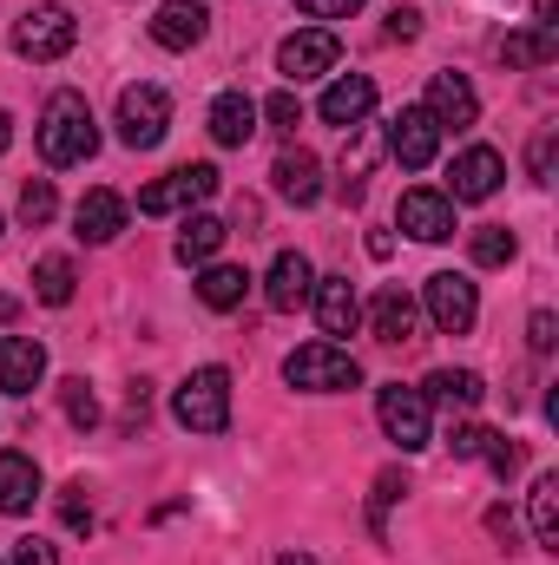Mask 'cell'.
I'll return each mask as SVG.
<instances>
[{
	"label": "cell",
	"mask_w": 559,
	"mask_h": 565,
	"mask_svg": "<svg viewBox=\"0 0 559 565\" xmlns=\"http://www.w3.org/2000/svg\"><path fill=\"white\" fill-rule=\"evenodd\" d=\"M336 60H342V40L329 26H303V33H289L277 46L283 79H323V73H336Z\"/></svg>",
	"instance_id": "10"
},
{
	"label": "cell",
	"mask_w": 559,
	"mask_h": 565,
	"mask_svg": "<svg viewBox=\"0 0 559 565\" xmlns=\"http://www.w3.org/2000/svg\"><path fill=\"white\" fill-rule=\"evenodd\" d=\"M211 191H218V164H184V171H171V178L145 184V191H139V211H145V217H171V211L204 204Z\"/></svg>",
	"instance_id": "8"
},
{
	"label": "cell",
	"mask_w": 559,
	"mask_h": 565,
	"mask_svg": "<svg viewBox=\"0 0 559 565\" xmlns=\"http://www.w3.org/2000/svg\"><path fill=\"white\" fill-rule=\"evenodd\" d=\"M73 282H80L73 257H40V264H33V296H40L46 309H66V302H73Z\"/></svg>",
	"instance_id": "29"
},
{
	"label": "cell",
	"mask_w": 559,
	"mask_h": 565,
	"mask_svg": "<svg viewBox=\"0 0 559 565\" xmlns=\"http://www.w3.org/2000/svg\"><path fill=\"white\" fill-rule=\"evenodd\" d=\"M60 520H66V533H93V500H86V487H66Z\"/></svg>",
	"instance_id": "35"
},
{
	"label": "cell",
	"mask_w": 559,
	"mask_h": 565,
	"mask_svg": "<svg viewBox=\"0 0 559 565\" xmlns=\"http://www.w3.org/2000/svg\"><path fill=\"white\" fill-rule=\"evenodd\" d=\"M309 289H316L309 257H303V250H277V264H271V277H264V302L289 316V309H303V302H309Z\"/></svg>",
	"instance_id": "19"
},
{
	"label": "cell",
	"mask_w": 559,
	"mask_h": 565,
	"mask_svg": "<svg viewBox=\"0 0 559 565\" xmlns=\"http://www.w3.org/2000/svg\"><path fill=\"white\" fill-rule=\"evenodd\" d=\"M421 33V13L415 7H395V13H389V40H415Z\"/></svg>",
	"instance_id": "40"
},
{
	"label": "cell",
	"mask_w": 559,
	"mask_h": 565,
	"mask_svg": "<svg viewBox=\"0 0 559 565\" xmlns=\"http://www.w3.org/2000/svg\"><path fill=\"white\" fill-rule=\"evenodd\" d=\"M349 139H356V145L342 151V191H349V198H362V191H369V164H376V151H382V139H376L369 126H356Z\"/></svg>",
	"instance_id": "30"
},
{
	"label": "cell",
	"mask_w": 559,
	"mask_h": 565,
	"mask_svg": "<svg viewBox=\"0 0 559 565\" xmlns=\"http://www.w3.org/2000/svg\"><path fill=\"white\" fill-rule=\"evenodd\" d=\"M13 145V119H7V106H0V151Z\"/></svg>",
	"instance_id": "43"
},
{
	"label": "cell",
	"mask_w": 559,
	"mask_h": 565,
	"mask_svg": "<svg viewBox=\"0 0 559 565\" xmlns=\"http://www.w3.org/2000/svg\"><path fill=\"white\" fill-rule=\"evenodd\" d=\"M283 382L303 395H342V388H362V362L342 342H303L283 355Z\"/></svg>",
	"instance_id": "2"
},
{
	"label": "cell",
	"mask_w": 559,
	"mask_h": 565,
	"mask_svg": "<svg viewBox=\"0 0 559 565\" xmlns=\"http://www.w3.org/2000/svg\"><path fill=\"white\" fill-rule=\"evenodd\" d=\"M7 565H60V553H53L46 540H20V546H13V559H7Z\"/></svg>",
	"instance_id": "39"
},
{
	"label": "cell",
	"mask_w": 559,
	"mask_h": 565,
	"mask_svg": "<svg viewBox=\"0 0 559 565\" xmlns=\"http://www.w3.org/2000/svg\"><path fill=\"white\" fill-rule=\"evenodd\" d=\"M481 460H487V467H494V473H500V480H507V473H514V467H520V447H514V440H507V434H487V447H481Z\"/></svg>",
	"instance_id": "36"
},
{
	"label": "cell",
	"mask_w": 559,
	"mask_h": 565,
	"mask_svg": "<svg viewBox=\"0 0 559 565\" xmlns=\"http://www.w3.org/2000/svg\"><path fill=\"white\" fill-rule=\"evenodd\" d=\"M271 178H277V198H289V204H316L323 198V164L309 151H283Z\"/></svg>",
	"instance_id": "24"
},
{
	"label": "cell",
	"mask_w": 559,
	"mask_h": 565,
	"mask_svg": "<svg viewBox=\"0 0 559 565\" xmlns=\"http://www.w3.org/2000/svg\"><path fill=\"white\" fill-rule=\"evenodd\" d=\"M204 33H211V7H204V0H165V7L151 13V40H158L165 53H191Z\"/></svg>",
	"instance_id": "15"
},
{
	"label": "cell",
	"mask_w": 559,
	"mask_h": 565,
	"mask_svg": "<svg viewBox=\"0 0 559 565\" xmlns=\"http://www.w3.org/2000/svg\"><path fill=\"white\" fill-rule=\"evenodd\" d=\"M421 106H428V119H434L441 132H447V126L461 132V126H474V119H481V99H474V86H467L461 73H434Z\"/></svg>",
	"instance_id": "17"
},
{
	"label": "cell",
	"mask_w": 559,
	"mask_h": 565,
	"mask_svg": "<svg viewBox=\"0 0 559 565\" xmlns=\"http://www.w3.org/2000/svg\"><path fill=\"white\" fill-rule=\"evenodd\" d=\"M527 520H534L540 553H559V473H540V480H534V493H527Z\"/></svg>",
	"instance_id": "27"
},
{
	"label": "cell",
	"mask_w": 559,
	"mask_h": 565,
	"mask_svg": "<svg viewBox=\"0 0 559 565\" xmlns=\"http://www.w3.org/2000/svg\"><path fill=\"white\" fill-rule=\"evenodd\" d=\"M33 500H40V467H33V454H13V447H0V513H33Z\"/></svg>",
	"instance_id": "22"
},
{
	"label": "cell",
	"mask_w": 559,
	"mask_h": 565,
	"mask_svg": "<svg viewBox=\"0 0 559 565\" xmlns=\"http://www.w3.org/2000/svg\"><path fill=\"white\" fill-rule=\"evenodd\" d=\"M534 178H540V184L553 178V132H540V139H534Z\"/></svg>",
	"instance_id": "41"
},
{
	"label": "cell",
	"mask_w": 559,
	"mask_h": 565,
	"mask_svg": "<svg viewBox=\"0 0 559 565\" xmlns=\"http://www.w3.org/2000/svg\"><path fill=\"white\" fill-rule=\"evenodd\" d=\"M303 7V20H349L362 0H296Z\"/></svg>",
	"instance_id": "37"
},
{
	"label": "cell",
	"mask_w": 559,
	"mask_h": 565,
	"mask_svg": "<svg viewBox=\"0 0 559 565\" xmlns=\"http://www.w3.org/2000/svg\"><path fill=\"white\" fill-rule=\"evenodd\" d=\"M251 296V270H238V264H204V277H198V302L204 309H238Z\"/></svg>",
	"instance_id": "25"
},
{
	"label": "cell",
	"mask_w": 559,
	"mask_h": 565,
	"mask_svg": "<svg viewBox=\"0 0 559 565\" xmlns=\"http://www.w3.org/2000/svg\"><path fill=\"white\" fill-rule=\"evenodd\" d=\"M204 126H211L218 145H251L257 139V99L251 93H218L211 113H204Z\"/></svg>",
	"instance_id": "21"
},
{
	"label": "cell",
	"mask_w": 559,
	"mask_h": 565,
	"mask_svg": "<svg viewBox=\"0 0 559 565\" xmlns=\"http://www.w3.org/2000/svg\"><path fill=\"white\" fill-rule=\"evenodd\" d=\"M415 322H421V302L402 289V282L376 289V302H369V329H376L382 342H415Z\"/></svg>",
	"instance_id": "20"
},
{
	"label": "cell",
	"mask_w": 559,
	"mask_h": 565,
	"mask_svg": "<svg viewBox=\"0 0 559 565\" xmlns=\"http://www.w3.org/2000/svg\"><path fill=\"white\" fill-rule=\"evenodd\" d=\"M376 422H382V434L402 447V454H421L428 440H434V402L421 395V388H382L376 395Z\"/></svg>",
	"instance_id": "5"
},
{
	"label": "cell",
	"mask_w": 559,
	"mask_h": 565,
	"mask_svg": "<svg viewBox=\"0 0 559 565\" xmlns=\"http://www.w3.org/2000/svg\"><path fill=\"white\" fill-rule=\"evenodd\" d=\"M60 402H66V422L73 427H99V395H93V382H60Z\"/></svg>",
	"instance_id": "32"
},
{
	"label": "cell",
	"mask_w": 559,
	"mask_h": 565,
	"mask_svg": "<svg viewBox=\"0 0 559 565\" xmlns=\"http://www.w3.org/2000/svg\"><path fill=\"white\" fill-rule=\"evenodd\" d=\"M46 382V349L33 335H0V395H33Z\"/></svg>",
	"instance_id": "18"
},
{
	"label": "cell",
	"mask_w": 559,
	"mask_h": 565,
	"mask_svg": "<svg viewBox=\"0 0 559 565\" xmlns=\"http://www.w3.org/2000/svg\"><path fill=\"white\" fill-rule=\"evenodd\" d=\"M257 119H271V132H296V126H303V99H296V93H271V99L257 106Z\"/></svg>",
	"instance_id": "34"
},
{
	"label": "cell",
	"mask_w": 559,
	"mask_h": 565,
	"mask_svg": "<svg viewBox=\"0 0 559 565\" xmlns=\"http://www.w3.org/2000/svg\"><path fill=\"white\" fill-rule=\"evenodd\" d=\"M126 211H133V204H126L119 191L93 184V191L73 204V237H80V244H113V237L126 231Z\"/></svg>",
	"instance_id": "14"
},
{
	"label": "cell",
	"mask_w": 559,
	"mask_h": 565,
	"mask_svg": "<svg viewBox=\"0 0 559 565\" xmlns=\"http://www.w3.org/2000/svg\"><path fill=\"white\" fill-rule=\"evenodd\" d=\"M500 178H507V158H500L494 145H467V151L454 158V171H447V198H454V204H487V198L500 191Z\"/></svg>",
	"instance_id": "11"
},
{
	"label": "cell",
	"mask_w": 559,
	"mask_h": 565,
	"mask_svg": "<svg viewBox=\"0 0 559 565\" xmlns=\"http://www.w3.org/2000/svg\"><path fill=\"white\" fill-rule=\"evenodd\" d=\"M171 422L184 434H224L231 427V369H191L171 395Z\"/></svg>",
	"instance_id": "3"
},
{
	"label": "cell",
	"mask_w": 559,
	"mask_h": 565,
	"mask_svg": "<svg viewBox=\"0 0 559 565\" xmlns=\"http://www.w3.org/2000/svg\"><path fill=\"white\" fill-rule=\"evenodd\" d=\"M309 302H316L323 342H336V335H349V329L362 322V296H356V282H349V277H316Z\"/></svg>",
	"instance_id": "16"
},
{
	"label": "cell",
	"mask_w": 559,
	"mask_h": 565,
	"mask_svg": "<svg viewBox=\"0 0 559 565\" xmlns=\"http://www.w3.org/2000/svg\"><path fill=\"white\" fill-rule=\"evenodd\" d=\"M534 349H540V355H547V349H553V316H547V309H540V316H534Z\"/></svg>",
	"instance_id": "42"
},
{
	"label": "cell",
	"mask_w": 559,
	"mask_h": 565,
	"mask_svg": "<svg viewBox=\"0 0 559 565\" xmlns=\"http://www.w3.org/2000/svg\"><path fill=\"white\" fill-rule=\"evenodd\" d=\"M0 565H7V559H0Z\"/></svg>",
	"instance_id": "45"
},
{
	"label": "cell",
	"mask_w": 559,
	"mask_h": 565,
	"mask_svg": "<svg viewBox=\"0 0 559 565\" xmlns=\"http://www.w3.org/2000/svg\"><path fill=\"white\" fill-rule=\"evenodd\" d=\"M323 126H336V132H356V126H369V113H376V79L369 73H336L329 86H323Z\"/></svg>",
	"instance_id": "13"
},
{
	"label": "cell",
	"mask_w": 559,
	"mask_h": 565,
	"mask_svg": "<svg viewBox=\"0 0 559 565\" xmlns=\"http://www.w3.org/2000/svg\"><path fill=\"white\" fill-rule=\"evenodd\" d=\"M382 151H389L402 171H428V164L441 158V126L428 119V106H402L395 126H389V139H382Z\"/></svg>",
	"instance_id": "9"
},
{
	"label": "cell",
	"mask_w": 559,
	"mask_h": 565,
	"mask_svg": "<svg viewBox=\"0 0 559 565\" xmlns=\"http://www.w3.org/2000/svg\"><path fill=\"white\" fill-rule=\"evenodd\" d=\"M500 60H507V66H553L559 60V33H547V26L507 33V40H500Z\"/></svg>",
	"instance_id": "28"
},
{
	"label": "cell",
	"mask_w": 559,
	"mask_h": 565,
	"mask_svg": "<svg viewBox=\"0 0 559 565\" xmlns=\"http://www.w3.org/2000/svg\"><path fill=\"white\" fill-rule=\"evenodd\" d=\"M277 565H316V559H309V553H283Z\"/></svg>",
	"instance_id": "44"
},
{
	"label": "cell",
	"mask_w": 559,
	"mask_h": 565,
	"mask_svg": "<svg viewBox=\"0 0 559 565\" xmlns=\"http://www.w3.org/2000/svg\"><path fill=\"white\" fill-rule=\"evenodd\" d=\"M421 302H428V322L441 335H467L474 316H481V296H474V282L461 277V270H434L428 289H421Z\"/></svg>",
	"instance_id": "7"
},
{
	"label": "cell",
	"mask_w": 559,
	"mask_h": 565,
	"mask_svg": "<svg viewBox=\"0 0 559 565\" xmlns=\"http://www.w3.org/2000/svg\"><path fill=\"white\" fill-rule=\"evenodd\" d=\"M395 224H402L415 244H447V237H454V198H447V191H428V184H415V191H402Z\"/></svg>",
	"instance_id": "12"
},
{
	"label": "cell",
	"mask_w": 559,
	"mask_h": 565,
	"mask_svg": "<svg viewBox=\"0 0 559 565\" xmlns=\"http://www.w3.org/2000/svg\"><path fill=\"white\" fill-rule=\"evenodd\" d=\"M421 395L441 402V408H481V402H487V382H481L474 369H434V375L421 382Z\"/></svg>",
	"instance_id": "23"
},
{
	"label": "cell",
	"mask_w": 559,
	"mask_h": 565,
	"mask_svg": "<svg viewBox=\"0 0 559 565\" xmlns=\"http://www.w3.org/2000/svg\"><path fill=\"white\" fill-rule=\"evenodd\" d=\"M447 447H454V454H461V460H474V454H481V447H487V427L461 422V427H454V440H447Z\"/></svg>",
	"instance_id": "38"
},
{
	"label": "cell",
	"mask_w": 559,
	"mask_h": 565,
	"mask_svg": "<svg viewBox=\"0 0 559 565\" xmlns=\"http://www.w3.org/2000/svg\"><path fill=\"white\" fill-rule=\"evenodd\" d=\"M165 132H171V99H165V86H151V79L126 86V93H119V139L133 145V151H151Z\"/></svg>",
	"instance_id": "6"
},
{
	"label": "cell",
	"mask_w": 559,
	"mask_h": 565,
	"mask_svg": "<svg viewBox=\"0 0 559 565\" xmlns=\"http://www.w3.org/2000/svg\"><path fill=\"white\" fill-rule=\"evenodd\" d=\"M73 40H80V20H73L60 0H40V7H27V13L13 20V53H20V60H33V66L66 60V53H73Z\"/></svg>",
	"instance_id": "4"
},
{
	"label": "cell",
	"mask_w": 559,
	"mask_h": 565,
	"mask_svg": "<svg viewBox=\"0 0 559 565\" xmlns=\"http://www.w3.org/2000/svg\"><path fill=\"white\" fill-rule=\"evenodd\" d=\"M93 151H99V119H93L86 93H53L40 106V158L53 171H66V164H86Z\"/></svg>",
	"instance_id": "1"
},
{
	"label": "cell",
	"mask_w": 559,
	"mask_h": 565,
	"mask_svg": "<svg viewBox=\"0 0 559 565\" xmlns=\"http://www.w3.org/2000/svg\"><path fill=\"white\" fill-rule=\"evenodd\" d=\"M514 250H520V244H514V231H507V224H481V231L467 237V257H474L481 270H500V264H514Z\"/></svg>",
	"instance_id": "31"
},
{
	"label": "cell",
	"mask_w": 559,
	"mask_h": 565,
	"mask_svg": "<svg viewBox=\"0 0 559 565\" xmlns=\"http://www.w3.org/2000/svg\"><path fill=\"white\" fill-rule=\"evenodd\" d=\"M53 211H60V198H53V184H46V178H33V184L20 191V217H27V224L40 231V224H53Z\"/></svg>",
	"instance_id": "33"
},
{
	"label": "cell",
	"mask_w": 559,
	"mask_h": 565,
	"mask_svg": "<svg viewBox=\"0 0 559 565\" xmlns=\"http://www.w3.org/2000/svg\"><path fill=\"white\" fill-rule=\"evenodd\" d=\"M224 237H231V231H224V224H218L211 211L184 217V231H178V264H198V270H204V264H211V257L224 250Z\"/></svg>",
	"instance_id": "26"
}]
</instances>
